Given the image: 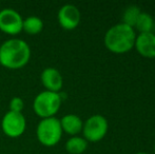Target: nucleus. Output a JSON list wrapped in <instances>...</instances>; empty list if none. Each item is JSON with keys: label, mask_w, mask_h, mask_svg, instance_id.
Returning <instances> with one entry per match:
<instances>
[{"label": "nucleus", "mask_w": 155, "mask_h": 154, "mask_svg": "<svg viewBox=\"0 0 155 154\" xmlns=\"http://www.w3.org/2000/svg\"><path fill=\"white\" fill-rule=\"evenodd\" d=\"M31 49L25 40L11 38L0 45V64L10 70L21 69L30 61Z\"/></svg>", "instance_id": "nucleus-1"}, {"label": "nucleus", "mask_w": 155, "mask_h": 154, "mask_svg": "<svg viewBox=\"0 0 155 154\" xmlns=\"http://www.w3.org/2000/svg\"><path fill=\"white\" fill-rule=\"evenodd\" d=\"M136 33L134 28L120 22L111 27L104 34L106 48L115 54H124L134 48Z\"/></svg>", "instance_id": "nucleus-2"}, {"label": "nucleus", "mask_w": 155, "mask_h": 154, "mask_svg": "<svg viewBox=\"0 0 155 154\" xmlns=\"http://www.w3.org/2000/svg\"><path fill=\"white\" fill-rule=\"evenodd\" d=\"M62 98L60 93L42 91L33 101V110L39 117L49 118L54 117L61 107Z\"/></svg>", "instance_id": "nucleus-3"}, {"label": "nucleus", "mask_w": 155, "mask_h": 154, "mask_svg": "<svg viewBox=\"0 0 155 154\" xmlns=\"http://www.w3.org/2000/svg\"><path fill=\"white\" fill-rule=\"evenodd\" d=\"M62 133L60 120L55 116L42 118L36 128L37 139L45 147L56 146L61 139Z\"/></svg>", "instance_id": "nucleus-4"}, {"label": "nucleus", "mask_w": 155, "mask_h": 154, "mask_svg": "<svg viewBox=\"0 0 155 154\" xmlns=\"http://www.w3.org/2000/svg\"><path fill=\"white\" fill-rule=\"evenodd\" d=\"M109 123L104 115L95 114L90 116L84 123L82 134L87 142L95 143L101 140L108 133Z\"/></svg>", "instance_id": "nucleus-5"}, {"label": "nucleus", "mask_w": 155, "mask_h": 154, "mask_svg": "<svg viewBox=\"0 0 155 154\" xmlns=\"http://www.w3.org/2000/svg\"><path fill=\"white\" fill-rule=\"evenodd\" d=\"M1 129L6 136L17 138L25 133L27 129V119L22 113L8 110L1 120Z\"/></svg>", "instance_id": "nucleus-6"}, {"label": "nucleus", "mask_w": 155, "mask_h": 154, "mask_svg": "<svg viewBox=\"0 0 155 154\" xmlns=\"http://www.w3.org/2000/svg\"><path fill=\"white\" fill-rule=\"evenodd\" d=\"M23 19L14 8H3L0 11V31L8 35H17L22 31Z\"/></svg>", "instance_id": "nucleus-7"}, {"label": "nucleus", "mask_w": 155, "mask_h": 154, "mask_svg": "<svg viewBox=\"0 0 155 154\" xmlns=\"http://www.w3.org/2000/svg\"><path fill=\"white\" fill-rule=\"evenodd\" d=\"M57 19L60 27L64 30H74L78 27L81 19L80 11L74 4H64L59 8Z\"/></svg>", "instance_id": "nucleus-8"}, {"label": "nucleus", "mask_w": 155, "mask_h": 154, "mask_svg": "<svg viewBox=\"0 0 155 154\" xmlns=\"http://www.w3.org/2000/svg\"><path fill=\"white\" fill-rule=\"evenodd\" d=\"M41 84L45 88V91L59 93L63 84L62 75L55 68H45L40 75Z\"/></svg>", "instance_id": "nucleus-9"}, {"label": "nucleus", "mask_w": 155, "mask_h": 154, "mask_svg": "<svg viewBox=\"0 0 155 154\" xmlns=\"http://www.w3.org/2000/svg\"><path fill=\"white\" fill-rule=\"evenodd\" d=\"M134 48L143 57L155 58V34L139 33L136 35Z\"/></svg>", "instance_id": "nucleus-10"}, {"label": "nucleus", "mask_w": 155, "mask_h": 154, "mask_svg": "<svg viewBox=\"0 0 155 154\" xmlns=\"http://www.w3.org/2000/svg\"><path fill=\"white\" fill-rule=\"evenodd\" d=\"M59 120L62 132H65L72 136H76L82 131L84 121L76 114H67V115L62 116Z\"/></svg>", "instance_id": "nucleus-11"}, {"label": "nucleus", "mask_w": 155, "mask_h": 154, "mask_svg": "<svg viewBox=\"0 0 155 154\" xmlns=\"http://www.w3.org/2000/svg\"><path fill=\"white\" fill-rule=\"evenodd\" d=\"M88 148V142L81 136H72L65 143V150L70 154H82Z\"/></svg>", "instance_id": "nucleus-12"}, {"label": "nucleus", "mask_w": 155, "mask_h": 154, "mask_svg": "<svg viewBox=\"0 0 155 154\" xmlns=\"http://www.w3.org/2000/svg\"><path fill=\"white\" fill-rule=\"evenodd\" d=\"M43 30V21L38 16H29L23 19L22 31L27 32L30 35H37Z\"/></svg>", "instance_id": "nucleus-13"}, {"label": "nucleus", "mask_w": 155, "mask_h": 154, "mask_svg": "<svg viewBox=\"0 0 155 154\" xmlns=\"http://www.w3.org/2000/svg\"><path fill=\"white\" fill-rule=\"evenodd\" d=\"M135 28L138 30L139 33H151L154 28L153 17L148 13L141 12L135 23Z\"/></svg>", "instance_id": "nucleus-14"}, {"label": "nucleus", "mask_w": 155, "mask_h": 154, "mask_svg": "<svg viewBox=\"0 0 155 154\" xmlns=\"http://www.w3.org/2000/svg\"><path fill=\"white\" fill-rule=\"evenodd\" d=\"M141 13L140 8L137 5H130L124 10V14H123V21L121 22L124 25H129L131 28L135 27V23L137 21L139 14Z\"/></svg>", "instance_id": "nucleus-15"}, {"label": "nucleus", "mask_w": 155, "mask_h": 154, "mask_svg": "<svg viewBox=\"0 0 155 154\" xmlns=\"http://www.w3.org/2000/svg\"><path fill=\"white\" fill-rule=\"evenodd\" d=\"M25 108V101L22 98L18 96H15L10 101V111L17 112V113H22V110Z\"/></svg>", "instance_id": "nucleus-16"}, {"label": "nucleus", "mask_w": 155, "mask_h": 154, "mask_svg": "<svg viewBox=\"0 0 155 154\" xmlns=\"http://www.w3.org/2000/svg\"><path fill=\"white\" fill-rule=\"evenodd\" d=\"M134 154H149V153H147V152H136Z\"/></svg>", "instance_id": "nucleus-17"}, {"label": "nucleus", "mask_w": 155, "mask_h": 154, "mask_svg": "<svg viewBox=\"0 0 155 154\" xmlns=\"http://www.w3.org/2000/svg\"><path fill=\"white\" fill-rule=\"evenodd\" d=\"M154 154H155V144H154Z\"/></svg>", "instance_id": "nucleus-18"}]
</instances>
